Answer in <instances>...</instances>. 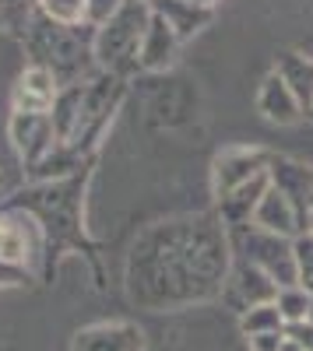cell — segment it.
<instances>
[{
  "label": "cell",
  "mask_w": 313,
  "mask_h": 351,
  "mask_svg": "<svg viewBox=\"0 0 313 351\" xmlns=\"http://www.w3.org/2000/svg\"><path fill=\"white\" fill-rule=\"evenodd\" d=\"M281 319H286V327L292 324H306L310 316V306H313V295L303 288V285H292V288H278V299H275Z\"/></svg>",
  "instance_id": "cell-15"
},
{
  "label": "cell",
  "mask_w": 313,
  "mask_h": 351,
  "mask_svg": "<svg viewBox=\"0 0 313 351\" xmlns=\"http://www.w3.org/2000/svg\"><path fill=\"white\" fill-rule=\"evenodd\" d=\"M243 330L250 337H261V334H281L286 330V319H281L278 306L268 302V306H253L250 313H243Z\"/></svg>",
  "instance_id": "cell-16"
},
{
  "label": "cell",
  "mask_w": 313,
  "mask_h": 351,
  "mask_svg": "<svg viewBox=\"0 0 313 351\" xmlns=\"http://www.w3.org/2000/svg\"><path fill=\"white\" fill-rule=\"evenodd\" d=\"M296 267H299V285L313 295V236L310 232L296 239Z\"/></svg>",
  "instance_id": "cell-17"
},
{
  "label": "cell",
  "mask_w": 313,
  "mask_h": 351,
  "mask_svg": "<svg viewBox=\"0 0 313 351\" xmlns=\"http://www.w3.org/2000/svg\"><path fill=\"white\" fill-rule=\"evenodd\" d=\"M152 11L173 25V32L180 39H190L197 28H205V21L211 18L208 8H197V4H190V0H155Z\"/></svg>",
  "instance_id": "cell-12"
},
{
  "label": "cell",
  "mask_w": 313,
  "mask_h": 351,
  "mask_svg": "<svg viewBox=\"0 0 313 351\" xmlns=\"http://www.w3.org/2000/svg\"><path fill=\"white\" fill-rule=\"evenodd\" d=\"M303 225H306V232H310V236H313V208L306 211V221H303Z\"/></svg>",
  "instance_id": "cell-21"
},
{
  "label": "cell",
  "mask_w": 313,
  "mask_h": 351,
  "mask_svg": "<svg viewBox=\"0 0 313 351\" xmlns=\"http://www.w3.org/2000/svg\"><path fill=\"white\" fill-rule=\"evenodd\" d=\"M268 186H271V176L264 172V176H257V180L236 186L229 197H222V221L229 225V228L253 221V211H257V204H261V197H264Z\"/></svg>",
  "instance_id": "cell-10"
},
{
  "label": "cell",
  "mask_w": 313,
  "mask_h": 351,
  "mask_svg": "<svg viewBox=\"0 0 313 351\" xmlns=\"http://www.w3.org/2000/svg\"><path fill=\"white\" fill-rule=\"evenodd\" d=\"M271 169V155L264 148H229L215 162V190L218 197H229L236 186L257 180Z\"/></svg>",
  "instance_id": "cell-3"
},
{
  "label": "cell",
  "mask_w": 313,
  "mask_h": 351,
  "mask_svg": "<svg viewBox=\"0 0 313 351\" xmlns=\"http://www.w3.org/2000/svg\"><path fill=\"white\" fill-rule=\"evenodd\" d=\"M124 4H127V0H89V11H84V25L102 28L109 18H117V14H120Z\"/></svg>",
  "instance_id": "cell-18"
},
{
  "label": "cell",
  "mask_w": 313,
  "mask_h": 351,
  "mask_svg": "<svg viewBox=\"0 0 313 351\" xmlns=\"http://www.w3.org/2000/svg\"><path fill=\"white\" fill-rule=\"evenodd\" d=\"M180 36L173 32V25H169L165 18H152V25H148V36H145V43H141V53H137V64L145 67V71H159V67H165V64H173V56H176V49H180Z\"/></svg>",
  "instance_id": "cell-9"
},
{
  "label": "cell",
  "mask_w": 313,
  "mask_h": 351,
  "mask_svg": "<svg viewBox=\"0 0 313 351\" xmlns=\"http://www.w3.org/2000/svg\"><path fill=\"white\" fill-rule=\"evenodd\" d=\"M310 112H313V109H310Z\"/></svg>",
  "instance_id": "cell-25"
},
{
  "label": "cell",
  "mask_w": 313,
  "mask_h": 351,
  "mask_svg": "<svg viewBox=\"0 0 313 351\" xmlns=\"http://www.w3.org/2000/svg\"><path fill=\"white\" fill-rule=\"evenodd\" d=\"M310 208H313V197H310Z\"/></svg>",
  "instance_id": "cell-24"
},
{
  "label": "cell",
  "mask_w": 313,
  "mask_h": 351,
  "mask_svg": "<svg viewBox=\"0 0 313 351\" xmlns=\"http://www.w3.org/2000/svg\"><path fill=\"white\" fill-rule=\"evenodd\" d=\"M306 324H313V306H310V316H306Z\"/></svg>",
  "instance_id": "cell-22"
},
{
  "label": "cell",
  "mask_w": 313,
  "mask_h": 351,
  "mask_svg": "<svg viewBox=\"0 0 313 351\" xmlns=\"http://www.w3.org/2000/svg\"><path fill=\"white\" fill-rule=\"evenodd\" d=\"M60 81H56V74L43 64H32L25 67L18 84H14V112H28V116H49L56 99H60V88H56Z\"/></svg>",
  "instance_id": "cell-4"
},
{
  "label": "cell",
  "mask_w": 313,
  "mask_h": 351,
  "mask_svg": "<svg viewBox=\"0 0 313 351\" xmlns=\"http://www.w3.org/2000/svg\"><path fill=\"white\" fill-rule=\"evenodd\" d=\"M190 4H197V8H208V11H211V8L218 4V0H190Z\"/></svg>",
  "instance_id": "cell-20"
},
{
  "label": "cell",
  "mask_w": 313,
  "mask_h": 351,
  "mask_svg": "<svg viewBox=\"0 0 313 351\" xmlns=\"http://www.w3.org/2000/svg\"><path fill=\"white\" fill-rule=\"evenodd\" d=\"M257 109H261L264 120H271V123H278V127L296 123L299 116L306 112V109H303V102L296 99V92L289 88V81L281 77L278 71H271V74L264 77L261 92H257Z\"/></svg>",
  "instance_id": "cell-8"
},
{
  "label": "cell",
  "mask_w": 313,
  "mask_h": 351,
  "mask_svg": "<svg viewBox=\"0 0 313 351\" xmlns=\"http://www.w3.org/2000/svg\"><path fill=\"white\" fill-rule=\"evenodd\" d=\"M225 299H229L240 313H250L253 306H268L278 299V281L271 274H264L261 267L240 260V267L233 271L229 285H225Z\"/></svg>",
  "instance_id": "cell-7"
},
{
  "label": "cell",
  "mask_w": 313,
  "mask_h": 351,
  "mask_svg": "<svg viewBox=\"0 0 313 351\" xmlns=\"http://www.w3.org/2000/svg\"><path fill=\"white\" fill-rule=\"evenodd\" d=\"M229 236H233L236 253H243L246 263H253V267H261L264 274H271V278L278 281V288H292V285H299L296 243H292V239L271 236V232L257 228L253 221L229 228Z\"/></svg>",
  "instance_id": "cell-2"
},
{
  "label": "cell",
  "mask_w": 313,
  "mask_h": 351,
  "mask_svg": "<svg viewBox=\"0 0 313 351\" xmlns=\"http://www.w3.org/2000/svg\"><path fill=\"white\" fill-rule=\"evenodd\" d=\"M28 274L25 267H18V263H8V260H0V288H14V285H25Z\"/></svg>",
  "instance_id": "cell-19"
},
{
  "label": "cell",
  "mask_w": 313,
  "mask_h": 351,
  "mask_svg": "<svg viewBox=\"0 0 313 351\" xmlns=\"http://www.w3.org/2000/svg\"><path fill=\"white\" fill-rule=\"evenodd\" d=\"M145 4H155V0H145Z\"/></svg>",
  "instance_id": "cell-23"
},
{
  "label": "cell",
  "mask_w": 313,
  "mask_h": 351,
  "mask_svg": "<svg viewBox=\"0 0 313 351\" xmlns=\"http://www.w3.org/2000/svg\"><path fill=\"white\" fill-rule=\"evenodd\" d=\"M106 337H109L106 324L102 327H89V330L78 334L74 351H145V337H141V330H134L127 324H113V341H106Z\"/></svg>",
  "instance_id": "cell-11"
},
{
  "label": "cell",
  "mask_w": 313,
  "mask_h": 351,
  "mask_svg": "<svg viewBox=\"0 0 313 351\" xmlns=\"http://www.w3.org/2000/svg\"><path fill=\"white\" fill-rule=\"evenodd\" d=\"M36 8L53 25L81 28L84 25V11H89V0H36Z\"/></svg>",
  "instance_id": "cell-14"
},
{
  "label": "cell",
  "mask_w": 313,
  "mask_h": 351,
  "mask_svg": "<svg viewBox=\"0 0 313 351\" xmlns=\"http://www.w3.org/2000/svg\"><path fill=\"white\" fill-rule=\"evenodd\" d=\"M275 71L289 81V88L296 92V99L303 102V109H313V60H310V56L286 53Z\"/></svg>",
  "instance_id": "cell-13"
},
{
  "label": "cell",
  "mask_w": 313,
  "mask_h": 351,
  "mask_svg": "<svg viewBox=\"0 0 313 351\" xmlns=\"http://www.w3.org/2000/svg\"><path fill=\"white\" fill-rule=\"evenodd\" d=\"M152 18H155L152 4H145V0H127L117 18H109L102 28H95L92 56L102 67H120L127 60L137 64V53L148 36Z\"/></svg>",
  "instance_id": "cell-1"
},
{
  "label": "cell",
  "mask_w": 313,
  "mask_h": 351,
  "mask_svg": "<svg viewBox=\"0 0 313 351\" xmlns=\"http://www.w3.org/2000/svg\"><path fill=\"white\" fill-rule=\"evenodd\" d=\"M253 225L271 232V236H281V239H299L306 236V225H303V215L299 208L292 204V197H286L275 183L264 190L261 204H257V211H253Z\"/></svg>",
  "instance_id": "cell-6"
},
{
  "label": "cell",
  "mask_w": 313,
  "mask_h": 351,
  "mask_svg": "<svg viewBox=\"0 0 313 351\" xmlns=\"http://www.w3.org/2000/svg\"><path fill=\"white\" fill-rule=\"evenodd\" d=\"M11 144L14 152L25 162H43L53 155V144L60 141L53 127V116H28V112H11V123H8Z\"/></svg>",
  "instance_id": "cell-5"
}]
</instances>
